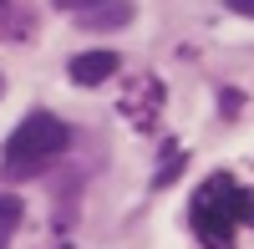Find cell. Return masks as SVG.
I'll use <instances>...</instances> for the list:
<instances>
[{
	"instance_id": "5",
	"label": "cell",
	"mask_w": 254,
	"mask_h": 249,
	"mask_svg": "<svg viewBox=\"0 0 254 249\" xmlns=\"http://www.w3.org/2000/svg\"><path fill=\"white\" fill-rule=\"evenodd\" d=\"M15 224H20V198L0 193V229H15Z\"/></svg>"
},
{
	"instance_id": "6",
	"label": "cell",
	"mask_w": 254,
	"mask_h": 249,
	"mask_svg": "<svg viewBox=\"0 0 254 249\" xmlns=\"http://www.w3.org/2000/svg\"><path fill=\"white\" fill-rule=\"evenodd\" d=\"M234 219L239 224H254V188H239L234 193Z\"/></svg>"
},
{
	"instance_id": "8",
	"label": "cell",
	"mask_w": 254,
	"mask_h": 249,
	"mask_svg": "<svg viewBox=\"0 0 254 249\" xmlns=\"http://www.w3.org/2000/svg\"><path fill=\"white\" fill-rule=\"evenodd\" d=\"M224 5L234 10V15H249V20H254V0H224Z\"/></svg>"
},
{
	"instance_id": "4",
	"label": "cell",
	"mask_w": 254,
	"mask_h": 249,
	"mask_svg": "<svg viewBox=\"0 0 254 249\" xmlns=\"http://www.w3.org/2000/svg\"><path fill=\"white\" fill-rule=\"evenodd\" d=\"M81 20H87L92 31H112V26H127V20H132V5H127V0H102V5H92Z\"/></svg>"
},
{
	"instance_id": "1",
	"label": "cell",
	"mask_w": 254,
	"mask_h": 249,
	"mask_svg": "<svg viewBox=\"0 0 254 249\" xmlns=\"http://www.w3.org/2000/svg\"><path fill=\"white\" fill-rule=\"evenodd\" d=\"M66 142H71V132H66V122H61V117H51V112H31V117L10 132V142H5V173H10V178H31V173H41L51 158L66 153Z\"/></svg>"
},
{
	"instance_id": "3",
	"label": "cell",
	"mask_w": 254,
	"mask_h": 249,
	"mask_svg": "<svg viewBox=\"0 0 254 249\" xmlns=\"http://www.w3.org/2000/svg\"><path fill=\"white\" fill-rule=\"evenodd\" d=\"M117 76V51H81L71 56V81L76 87H102Z\"/></svg>"
},
{
	"instance_id": "2",
	"label": "cell",
	"mask_w": 254,
	"mask_h": 249,
	"mask_svg": "<svg viewBox=\"0 0 254 249\" xmlns=\"http://www.w3.org/2000/svg\"><path fill=\"white\" fill-rule=\"evenodd\" d=\"M234 193H239V183L234 178H208L203 188L193 193V229L208 249H229V239H234Z\"/></svg>"
},
{
	"instance_id": "7",
	"label": "cell",
	"mask_w": 254,
	"mask_h": 249,
	"mask_svg": "<svg viewBox=\"0 0 254 249\" xmlns=\"http://www.w3.org/2000/svg\"><path fill=\"white\" fill-rule=\"evenodd\" d=\"M56 10H71V15H87L92 5H102V0H51Z\"/></svg>"
}]
</instances>
